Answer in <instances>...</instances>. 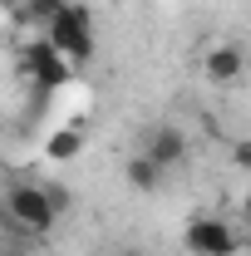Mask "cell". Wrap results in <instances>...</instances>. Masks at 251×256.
<instances>
[{
	"instance_id": "obj_1",
	"label": "cell",
	"mask_w": 251,
	"mask_h": 256,
	"mask_svg": "<svg viewBox=\"0 0 251 256\" xmlns=\"http://www.w3.org/2000/svg\"><path fill=\"white\" fill-rule=\"evenodd\" d=\"M44 40H50V44H54V50H60V54L74 64V69H79V64H89V60L98 54L94 10H89L84 0H69V10H64L60 20H54V25L44 30Z\"/></svg>"
},
{
	"instance_id": "obj_2",
	"label": "cell",
	"mask_w": 251,
	"mask_h": 256,
	"mask_svg": "<svg viewBox=\"0 0 251 256\" xmlns=\"http://www.w3.org/2000/svg\"><path fill=\"white\" fill-rule=\"evenodd\" d=\"M5 217L20 226L25 236H50L64 212L54 207V197H50L44 182H20V188L5 192Z\"/></svg>"
},
{
	"instance_id": "obj_3",
	"label": "cell",
	"mask_w": 251,
	"mask_h": 256,
	"mask_svg": "<svg viewBox=\"0 0 251 256\" xmlns=\"http://www.w3.org/2000/svg\"><path fill=\"white\" fill-rule=\"evenodd\" d=\"M197 74H202L207 84H236V79L246 74V50H242L236 40H212V44H202V54H197Z\"/></svg>"
},
{
	"instance_id": "obj_4",
	"label": "cell",
	"mask_w": 251,
	"mask_h": 256,
	"mask_svg": "<svg viewBox=\"0 0 251 256\" xmlns=\"http://www.w3.org/2000/svg\"><path fill=\"white\" fill-rule=\"evenodd\" d=\"M182 242H188L192 256H236L242 252L232 222H222V217H192L188 232H182Z\"/></svg>"
},
{
	"instance_id": "obj_5",
	"label": "cell",
	"mask_w": 251,
	"mask_h": 256,
	"mask_svg": "<svg viewBox=\"0 0 251 256\" xmlns=\"http://www.w3.org/2000/svg\"><path fill=\"white\" fill-rule=\"evenodd\" d=\"M25 69H30V79L40 84V89H64V84L74 79V64L64 60L50 40H40V44L25 50Z\"/></svg>"
},
{
	"instance_id": "obj_6",
	"label": "cell",
	"mask_w": 251,
	"mask_h": 256,
	"mask_svg": "<svg viewBox=\"0 0 251 256\" xmlns=\"http://www.w3.org/2000/svg\"><path fill=\"white\" fill-rule=\"evenodd\" d=\"M138 153H148V158L168 172V168H178V162L188 158V133L172 128V124H153L143 133V148H138Z\"/></svg>"
},
{
	"instance_id": "obj_7",
	"label": "cell",
	"mask_w": 251,
	"mask_h": 256,
	"mask_svg": "<svg viewBox=\"0 0 251 256\" xmlns=\"http://www.w3.org/2000/svg\"><path fill=\"white\" fill-rule=\"evenodd\" d=\"M79 153H84V128H79V124L54 128L50 143H44V158H50V162H74Z\"/></svg>"
},
{
	"instance_id": "obj_8",
	"label": "cell",
	"mask_w": 251,
	"mask_h": 256,
	"mask_svg": "<svg viewBox=\"0 0 251 256\" xmlns=\"http://www.w3.org/2000/svg\"><path fill=\"white\" fill-rule=\"evenodd\" d=\"M124 178H128V188H133V192H158V188H162V168H158L148 153H133L128 168H124Z\"/></svg>"
},
{
	"instance_id": "obj_9",
	"label": "cell",
	"mask_w": 251,
	"mask_h": 256,
	"mask_svg": "<svg viewBox=\"0 0 251 256\" xmlns=\"http://www.w3.org/2000/svg\"><path fill=\"white\" fill-rule=\"evenodd\" d=\"M64 10H69V0H25V15H30L34 25H44V30L60 20Z\"/></svg>"
},
{
	"instance_id": "obj_10",
	"label": "cell",
	"mask_w": 251,
	"mask_h": 256,
	"mask_svg": "<svg viewBox=\"0 0 251 256\" xmlns=\"http://www.w3.org/2000/svg\"><path fill=\"white\" fill-rule=\"evenodd\" d=\"M226 158H232L236 172H246V178H251V138H236V143L226 148Z\"/></svg>"
},
{
	"instance_id": "obj_11",
	"label": "cell",
	"mask_w": 251,
	"mask_h": 256,
	"mask_svg": "<svg viewBox=\"0 0 251 256\" xmlns=\"http://www.w3.org/2000/svg\"><path fill=\"white\" fill-rule=\"evenodd\" d=\"M44 188H50V197H54V207H60V212H69V192H64L60 182H44Z\"/></svg>"
},
{
	"instance_id": "obj_12",
	"label": "cell",
	"mask_w": 251,
	"mask_h": 256,
	"mask_svg": "<svg viewBox=\"0 0 251 256\" xmlns=\"http://www.w3.org/2000/svg\"><path fill=\"white\" fill-rule=\"evenodd\" d=\"M242 222L251 226V192H242Z\"/></svg>"
},
{
	"instance_id": "obj_13",
	"label": "cell",
	"mask_w": 251,
	"mask_h": 256,
	"mask_svg": "<svg viewBox=\"0 0 251 256\" xmlns=\"http://www.w3.org/2000/svg\"><path fill=\"white\" fill-rule=\"evenodd\" d=\"M108 256H138V252H108Z\"/></svg>"
}]
</instances>
